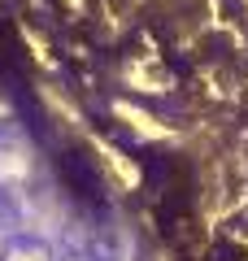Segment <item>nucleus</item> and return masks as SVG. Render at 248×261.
I'll return each mask as SVG.
<instances>
[{
    "label": "nucleus",
    "instance_id": "1",
    "mask_svg": "<svg viewBox=\"0 0 248 261\" xmlns=\"http://www.w3.org/2000/svg\"><path fill=\"white\" fill-rule=\"evenodd\" d=\"M0 261H53V248H48L39 235H22V231H13L9 240L0 244Z\"/></svg>",
    "mask_w": 248,
    "mask_h": 261
},
{
    "label": "nucleus",
    "instance_id": "2",
    "mask_svg": "<svg viewBox=\"0 0 248 261\" xmlns=\"http://www.w3.org/2000/svg\"><path fill=\"white\" fill-rule=\"evenodd\" d=\"M9 222H18V196L0 187V226H9Z\"/></svg>",
    "mask_w": 248,
    "mask_h": 261
}]
</instances>
